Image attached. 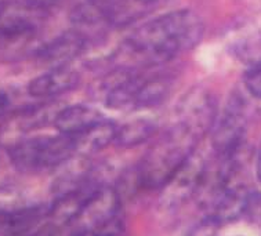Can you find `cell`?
<instances>
[{
  "label": "cell",
  "mask_w": 261,
  "mask_h": 236,
  "mask_svg": "<svg viewBox=\"0 0 261 236\" xmlns=\"http://www.w3.org/2000/svg\"><path fill=\"white\" fill-rule=\"evenodd\" d=\"M203 22L191 10H178L152 19L138 28L115 56L120 69L138 68L166 62L180 53L194 48L203 36Z\"/></svg>",
  "instance_id": "1"
},
{
  "label": "cell",
  "mask_w": 261,
  "mask_h": 236,
  "mask_svg": "<svg viewBox=\"0 0 261 236\" xmlns=\"http://www.w3.org/2000/svg\"><path fill=\"white\" fill-rule=\"evenodd\" d=\"M155 124L147 119H136L132 122L124 123L122 127L118 128L115 142L119 147L134 148L141 145L153 136Z\"/></svg>",
  "instance_id": "15"
},
{
  "label": "cell",
  "mask_w": 261,
  "mask_h": 236,
  "mask_svg": "<svg viewBox=\"0 0 261 236\" xmlns=\"http://www.w3.org/2000/svg\"><path fill=\"white\" fill-rule=\"evenodd\" d=\"M217 107L213 95L196 89L190 91L181 101L178 108V124L188 128L194 136L200 138L207 134L216 122Z\"/></svg>",
  "instance_id": "7"
},
{
  "label": "cell",
  "mask_w": 261,
  "mask_h": 236,
  "mask_svg": "<svg viewBox=\"0 0 261 236\" xmlns=\"http://www.w3.org/2000/svg\"><path fill=\"white\" fill-rule=\"evenodd\" d=\"M75 236H114L111 233H104V232H91V231H85V232H76Z\"/></svg>",
  "instance_id": "20"
},
{
  "label": "cell",
  "mask_w": 261,
  "mask_h": 236,
  "mask_svg": "<svg viewBox=\"0 0 261 236\" xmlns=\"http://www.w3.org/2000/svg\"><path fill=\"white\" fill-rule=\"evenodd\" d=\"M221 222L213 216H207L191 228L187 236H219Z\"/></svg>",
  "instance_id": "16"
},
{
  "label": "cell",
  "mask_w": 261,
  "mask_h": 236,
  "mask_svg": "<svg viewBox=\"0 0 261 236\" xmlns=\"http://www.w3.org/2000/svg\"><path fill=\"white\" fill-rule=\"evenodd\" d=\"M58 169L60 173L53 184V191L54 194H57V196L81 191L87 178L90 177V163L85 155H79L77 158L72 156L69 161Z\"/></svg>",
  "instance_id": "12"
},
{
  "label": "cell",
  "mask_w": 261,
  "mask_h": 236,
  "mask_svg": "<svg viewBox=\"0 0 261 236\" xmlns=\"http://www.w3.org/2000/svg\"><path fill=\"white\" fill-rule=\"evenodd\" d=\"M257 178L261 182V147L258 151V156H257Z\"/></svg>",
  "instance_id": "21"
},
{
  "label": "cell",
  "mask_w": 261,
  "mask_h": 236,
  "mask_svg": "<svg viewBox=\"0 0 261 236\" xmlns=\"http://www.w3.org/2000/svg\"><path fill=\"white\" fill-rule=\"evenodd\" d=\"M19 2H22V3H25V5L35 10L44 11V10L50 9L53 6L58 5L61 0H19Z\"/></svg>",
  "instance_id": "18"
},
{
  "label": "cell",
  "mask_w": 261,
  "mask_h": 236,
  "mask_svg": "<svg viewBox=\"0 0 261 236\" xmlns=\"http://www.w3.org/2000/svg\"><path fill=\"white\" fill-rule=\"evenodd\" d=\"M246 128V115L243 102L233 97L224 111L219 123L214 126L213 148L220 158L235 155L242 151L243 136Z\"/></svg>",
  "instance_id": "6"
},
{
  "label": "cell",
  "mask_w": 261,
  "mask_h": 236,
  "mask_svg": "<svg viewBox=\"0 0 261 236\" xmlns=\"http://www.w3.org/2000/svg\"><path fill=\"white\" fill-rule=\"evenodd\" d=\"M81 76L68 66H57L35 77L28 86L29 94L36 98H51L68 93L79 85Z\"/></svg>",
  "instance_id": "9"
},
{
  "label": "cell",
  "mask_w": 261,
  "mask_h": 236,
  "mask_svg": "<svg viewBox=\"0 0 261 236\" xmlns=\"http://www.w3.org/2000/svg\"><path fill=\"white\" fill-rule=\"evenodd\" d=\"M101 120L102 116L97 109L86 105H72L58 111L54 118V126L60 134L77 137Z\"/></svg>",
  "instance_id": "10"
},
{
  "label": "cell",
  "mask_w": 261,
  "mask_h": 236,
  "mask_svg": "<svg viewBox=\"0 0 261 236\" xmlns=\"http://www.w3.org/2000/svg\"><path fill=\"white\" fill-rule=\"evenodd\" d=\"M116 132H118V127L114 123L102 119L101 122L95 123L94 126H91L89 130L79 134L77 137H73L76 152L79 155L86 156L89 153H94V152L104 149L111 142L115 141Z\"/></svg>",
  "instance_id": "13"
},
{
  "label": "cell",
  "mask_w": 261,
  "mask_h": 236,
  "mask_svg": "<svg viewBox=\"0 0 261 236\" xmlns=\"http://www.w3.org/2000/svg\"><path fill=\"white\" fill-rule=\"evenodd\" d=\"M10 107V98L9 95L6 94L5 91H0V118L6 115V112L9 111Z\"/></svg>",
  "instance_id": "19"
},
{
  "label": "cell",
  "mask_w": 261,
  "mask_h": 236,
  "mask_svg": "<svg viewBox=\"0 0 261 236\" xmlns=\"http://www.w3.org/2000/svg\"><path fill=\"white\" fill-rule=\"evenodd\" d=\"M42 13L19 0H0V38L25 28L38 27Z\"/></svg>",
  "instance_id": "11"
},
{
  "label": "cell",
  "mask_w": 261,
  "mask_h": 236,
  "mask_svg": "<svg viewBox=\"0 0 261 236\" xmlns=\"http://www.w3.org/2000/svg\"><path fill=\"white\" fill-rule=\"evenodd\" d=\"M199 138L177 123L158 138L138 169V182L148 189L163 188L191 156Z\"/></svg>",
  "instance_id": "2"
},
{
  "label": "cell",
  "mask_w": 261,
  "mask_h": 236,
  "mask_svg": "<svg viewBox=\"0 0 261 236\" xmlns=\"http://www.w3.org/2000/svg\"><path fill=\"white\" fill-rule=\"evenodd\" d=\"M170 93V82L166 77L155 76V77H144L138 82L134 90L133 109L152 108L161 105Z\"/></svg>",
  "instance_id": "14"
},
{
  "label": "cell",
  "mask_w": 261,
  "mask_h": 236,
  "mask_svg": "<svg viewBox=\"0 0 261 236\" xmlns=\"http://www.w3.org/2000/svg\"><path fill=\"white\" fill-rule=\"evenodd\" d=\"M245 85L253 97L261 99V62L252 66V69L247 72Z\"/></svg>",
  "instance_id": "17"
},
{
  "label": "cell",
  "mask_w": 261,
  "mask_h": 236,
  "mask_svg": "<svg viewBox=\"0 0 261 236\" xmlns=\"http://www.w3.org/2000/svg\"><path fill=\"white\" fill-rule=\"evenodd\" d=\"M134 2L141 6H151L153 5V3H158L159 0H134Z\"/></svg>",
  "instance_id": "22"
},
{
  "label": "cell",
  "mask_w": 261,
  "mask_h": 236,
  "mask_svg": "<svg viewBox=\"0 0 261 236\" xmlns=\"http://www.w3.org/2000/svg\"><path fill=\"white\" fill-rule=\"evenodd\" d=\"M120 196L114 188L101 187L89 194L73 222L76 232H101L118 216Z\"/></svg>",
  "instance_id": "4"
},
{
  "label": "cell",
  "mask_w": 261,
  "mask_h": 236,
  "mask_svg": "<svg viewBox=\"0 0 261 236\" xmlns=\"http://www.w3.org/2000/svg\"><path fill=\"white\" fill-rule=\"evenodd\" d=\"M86 44L87 40L83 33L79 31H69L56 38L53 42L42 46L38 56L43 62L53 65V68L68 66L69 62L85 51Z\"/></svg>",
  "instance_id": "8"
},
{
  "label": "cell",
  "mask_w": 261,
  "mask_h": 236,
  "mask_svg": "<svg viewBox=\"0 0 261 236\" xmlns=\"http://www.w3.org/2000/svg\"><path fill=\"white\" fill-rule=\"evenodd\" d=\"M206 171L207 166L203 158L194 153L162 188V206L165 208L180 207L192 196L198 195Z\"/></svg>",
  "instance_id": "5"
},
{
  "label": "cell",
  "mask_w": 261,
  "mask_h": 236,
  "mask_svg": "<svg viewBox=\"0 0 261 236\" xmlns=\"http://www.w3.org/2000/svg\"><path fill=\"white\" fill-rule=\"evenodd\" d=\"M76 153L75 138L60 134L57 137H35L21 140L9 149L10 161L22 173L58 169Z\"/></svg>",
  "instance_id": "3"
}]
</instances>
